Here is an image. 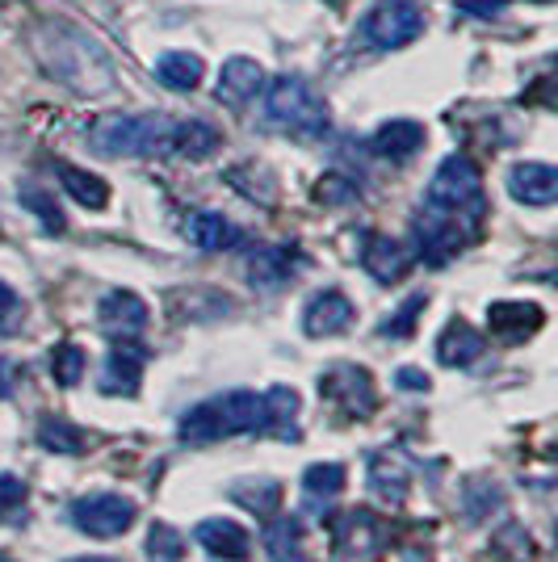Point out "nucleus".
Listing matches in <instances>:
<instances>
[{"label":"nucleus","mask_w":558,"mask_h":562,"mask_svg":"<svg viewBox=\"0 0 558 562\" xmlns=\"http://www.w3.org/2000/svg\"><path fill=\"white\" fill-rule=\"evenodd\" d=\"M424 206L445 214H458V218H470V223H483V177L470 156H445L442 168L433 172L428 181V193H424Z\"/></svg>","instance_id":"4"},{"label":"nucleus","mask_w":558,"mask_h":562,"mask_svg":"<svg viewBox=\"0 0 558 562\" xmlns=\"http://www.w3.org/2000/svg\"><path fill=\"white\" fill-rule=\"evenodd\" d=\"M172 147L189 156V160H207L210 151L219 147V131L210 126V122H181L177 131H172Z\"/></svg>","instance_id":"24"},{"label":"nucleus","mask_w":558,"mask_h":562,"mask_svg":"<svg viewBox=\"0 0 558 562\" xmlns=\"http://www.w3.org/2000/svg\"><path fill=\"white\" fill-rule=\"evenodd\" d=\"M320 395L332 398L345 416H370L373 412V382L366 370L357 366H332L324 378H320Z\"/></svg>","instance_id":"7"},{"label":"nucleus","mask_w":558,"mask_h":562,"mask_svg":"<svg viewBox=\"0 0 558 562\" xmlns=\"http://www.w3.org/2000/svg\"><path fill=\"white\" fill-rule=\"evenodd\" d=\"M97 315H101V328L118 336V340H131V336H140L147 328V303H143L140 294H131V290L105 294Z\"/></svg>","instance_id":"10"},{"label":"nucleus","mask_w":558,"mask_h":562,"mask_svg":"<svg viewBox=\"0 0 558 562\" xmlns=\"http://www.w3.org/2000/svg\"><path fill=\"white\" fill-rule=\"evenodd\" d=\"M0 395H9V378H4V370H0Z\"/></svg>","instance_id":"35"},{"label":"nucleus","mask_w":558,"mask_h":562,"mask_svg":"<svg viewBox=\"0 0 558 562\" xmlns=\"http://www.w3.org/2000/svg\"><path fill=\"white\" fill-rule=\"evenodd\" d=\"M244 432H274V407L269 395H256V391H227V395H214L198 407H189L177 437L186 446H214V441H227V437H244Z\"/></svg>","instance_id":"1"},{"label":"nucleus","mask_w":558,"mask_h":562,"mask_svg":"<svg viewBox=\"0 0 558 562\" xmlns=\"http://www.w3.org/2000/svg\"><path fill=\"white\" fill-rule=\"evenodd\" d=\"M361 34H366L370 47H408V43H416L420 34H424V9L412 4V0H382V4H373L370 13H366Z\"/></svg>","instance_id":"5"},{"label":"nucleus","mask_w":558,"mask_h":562,"mask_svg":"<svg viewBox=\"0 0 558 562\" xmlns=\"http://www.w3.org/2000/svg\"><path fill=\"white\" fill-rule=\"evenodd\" d=\"M509 193L525 206H555L558 198V172L542 160H525L509 172Z\"/></svg>","instance_id":"9"},{"label":"nucleus","mask_w":558,"mask_h":562,"mask_svg":"<svg viewBox=\"0 0 558 562\" xmlns=\"http://www.w3.org/2000/svg\"><path fill=\"white\" fill-rule=\"evenodd\" d=\"M370 483L387 504H403V495H408V479H403V470L399 467H391V458H373Z\"/></svg>","instance_id":"28"},{"label":"nucleus","mask_w":558,"mask_h":562,"mask_svg":"<svg viewBox=\"0 0 558 562\" xmlns=\"http://www.w3.org/2000/svg\"><path fill=\"white\" fill-rule=\"evenodd\" d=\"M420 147H424V126L412 117H395V122L378 126V135H373V151L387 156V160H408Z\"/></svg>","instance_id":"17"},{"label":"nucleus","mask_w":558,"mask_h":562,"mask_svg":"<svg viewBox=\"0 0 558 562\" xmlns=\"http://www.w3.org/2000/svg\"><path fill=\"white\" fill-rule=\"evenodd\" d=\"M488 349V340L479 336V331L470 328L466 319H454V324H445V331L437 336V361L449 366V370H458V366H470V361H479Z\"/></svg>","instance_id":"16"},{"label":"nucleus","mask_w":558,"mask_h":562,"mask_svg":"<svg viewBox=\"0 0 558 562\" xmlns=\"http://www.w3.org/2000/svg\"><path fill=\"white\" fill-rule=\"evenodd\" d=\"M186 235L202 248V252H223V248H235V244H239V227L227 223L223 214H214V211L193 214V218L186 223Z\"/></svg>","instance_id":"18"},{"label":"nucleus","mask_w":558,"mask_h":562,"mask_svg":"<svg viewBox=\"0 0 558 562\" xmlns=\"http://www.w3.org/2000/svg\"><path fill=\"white\" fill-rule=\"evenodd\" d=\"M51 374L59 386H76L80 374H85V349H76V345H59V349L51 352Z\"/></svg>","instance_id":"29"},{"label":"nucleus","mask_w":558,"mask_h":562,"mask_svg":"<svg viewBox=\"0 0 558 562\" xmlns=\"http://www.w3.org/2000/svg\"><path fill=\"white\" fill-rule=\"evenodd\" d=\"M71 562H114V559H71Z\"/></svg>","instance_id":"36"},{"label":"nucleus","mask_w":558,"mask_h":562,"mask_svg":"<svg viewBox=\"0 0 558 562\" xmlns=\"http://www.w3.org/2000/svg\"><path fill=\"white\" fill-rule=\"evenodd\" d=\"M22 319H25V306H22V299H18V290L0 281V336L22 331Z\"/></svg>","instance_id":"31"},{"label":"nucleus","mask_w":558,"mask_h":562,"mask_svg":"<svg viewBox=\"0 0 558 562\" xmlns=\"http://www.w3.org/2000/svg\"><path fill=\"white\" fill-rule=\"evenodd\" d=\"M353 324V303L341 294V290H324V294H315L303 311V328L306 336H336V331H345Z\"/></svg>","instance_id":"13"},{"label":"nucleus","mask_w":558,"mask_h":562,"mask_svg":"<svg viewBox=\"0 0 558 562\" xmlns=\"http://www.w3.org/2000/svg\"><path fill=\"white\" fill-rule=\"evenodd\" d=\"M395 378H399V386H403V391H428V374H424V370H412V366H403Z\"/></svg>","instance_id":"34"},{"label":"nucleus","mask_w":558,"mask_h":562,"mask_svg":"<svg viewBox=\"0 0 558 562\" xmlns=\"http://www.w3.org/2000/svg\"><path fill=\"white\" fill-rule=\"evenodd\" d=\"M294 265H299V257L290 248H256L248 257V278L260 290H274V285L294 278Z\"/></svg>","instance_id":"19"},{"label":"nucleus","mask_w":558,"mask_h":562,"mask_svg":"<svg viewBox=\"0 0 558 562\" xmlns=\"http://www.w3.org/2000/svg\"><path fill=\"white\" fill-rule=\"evenodd\" d=\"M59 181H64V189H68L80 206H89V211H105V206H110V186H105L101 177H93V172L59 165Z\"/></svg>","instance_id":"23"},{"label":"nucleus","mask_w":558,"mask_h":562,"mask_svg":"<svg viewBox=\"0 0 558 562\" xmlns=\"http://www.w3.org/2000/svg\"><path fill=\"white\" fill-rule=\"evenodd\" d=\"M38 446L51 449V453H80L85 449V432L71 420H64V416H47V420L38 424Z\"/></svg>","instance_id":"25"},{"label":"nucleus","mask_w":558,"mask_h":562,"mask_svg":"<svg viewBox=\"0 0 558 562\" xmlns=\"http://www.w3.org/2000/svg\"><path fill=\"white\" fill-rule=\"evenodd\" d=\"M361 265H366V273L373 281H399L408 273V265H412V252L391 239V235H366V248H361Z\"/></svg>","instance_id":"14"},{"label":"nucleus","mask_w":558,"mask_h":562,"mask_svg":"<svg viewBox=\"0 0 558 562\" xmlns=\"http://www.w3.org/2000/svg\"><path fill=\"white\" fill-rule=\"evenodd\" d=\"M22 198H25V206H30V211H38V214H43V223H47V232H64V218H59V211L51 206V198H47V193H43V189H25Z\"/></svg>","instance_id":"32"},{"label":"nucleus","mask_w":558,"mask_h":562,"mask_svg":"<svg viewBox=\"0 0 558 562\" xmlns=\"http://www.w3.org/2000/svg\"><path fill=\"white\" fill-rule=\"evenodd\" d=\"M303 492L311 508H327L336 495L345 492V467L341 462H315V467H306Z\"/></svg>","instance_id":"21"},{"label":"nucleus","mask_w":558,"mask_h":562,"mask_svg":"<svg viewBox=\"0 0 558 562\" xmlns=\"http://www.w3.org/2000/svg\"><path fill=\"white\" fill-rule=\"evenodd\" d=\"M147 559L152 562H181L186 559V538H181L172 525L156 520V525H152V533H147Z\"/></svg>","instance_id":"27"},{"label":"nucleus","mask_w":558,"mask_h":562,"mask_svg":"<svg viewBox=\"0 0 558 562\" xmlns=\"http://www.w3.org/2000/svg\"><path fill=\"white\" fill-rule=\"evenodd\" d=\"M260 89H265V68L248 55H235L219 71V101H227L232 110H244L248 101H256Z\"/></svg>","instance_id":"8"},{"label":"nucleus","mask_w":558,"mask_h":562,"mask_svg":"<svg viewBox=\"0 0 558 562\" xmlns=\"http://www.w3.org/2000/svg\"><path fill=\"white\" fill-rule=\"evenodd\" d=\"M265 114H269L274 126L299 135V139H324L332 131L327 105L315 97V89L306 85L303 76H278L269 85V97H265Z\"/></svg>","instance_id":"3"},{"label":"nucleus","mask_w":558,"mask_h":562,"mask_svg":"<svg viewBox=\"0 0 558 562\" xmlns=\"http://www.w3.org/2000/svg\"><path fill=\"white\" fill-rule=\"evenodd\" d=\"M143 361L147 352L131 340H118L110 357H105V370H101V391L105 395H135L140 391V374H143Z\"/></svg>","instance_id":"11"},{"label":"nucleus","mask_w":558,"mask_h":562,"mask_svg":"<svg viewBox=\"0 0 558 562\" xmlns=\"http://www.w3.org/2000/svg\"><path fill=\"white\" fill-rule=\"evenodd\" d=\"M534 4H555V0H534Z\"/></svg>","instance_id":"37"},{"label":"nucleus","mask_w":558,"mask_h":562,"mask_svg":"<svg viewBox=\"0 0 558 562\" xmlns=\"http://www.w3.org/2000/svg\"><path fill=\"white\" fill-rule=\"evenodd\" d=\"M25 499V483L18 474H0V508H13Z\"/></svg>","instance_id":"33"},{"label":"nucleus","mask_w":558,"mask_h":562,"mask_svg":"<svg viewBox=\"0 0 558 562\" xmlns=\"http://www.w3.org/2000/svg\"><path fill=\"white\" fill-rule=\"evenodd\" d=\"M232 499H235V504H244L248 513L269 516L274 508H278L281 487H278V483H269V479H244V483H235V487H232Z\"/></svg>","instance_id":"26"},{"label":"nucleus","mask_w":558,"mask_h":562,"mask_svg":"<svg viewBox=\"0 0 558 562\" xmlns=\"http://www.w3.org/2000/svg\"><path fill=\"white\" fill-rule=\"evenodd\" d=\"M177 122L164 114H105L89 126V143L101 156H152L172 143Z\"/></svg>","instance_id":"2"},{"label":"nucleus","mask_w":558,"mask_h":562,"mask_svg":"<svg viewBox=\"0 0 558 562\" xmlns=\"http://www.w3.org/2000/svg\"><path fill=\"white\" fill-rule=\"evenodd\" d=\"M424 303H428L424 294H412V299L399 306L395 315H391V319H387V324H382L378 331H382V336H391V340H403V336H412V328H416V315L424 311Z\"/></svg>","instance_id":"30"},{"label":"nucleus","mask_w":558,"mask_h":562,"mask_svg":"<svg viewBox=\"0 0 558 562\" xmlns=\"http://www.w3.org/2000/svg\"><path fill=\"white\" fill-rule=\"evenodd\" d=\"M202 59L198 55H189V50H164L160 59H156V76H160V85L168 89H177V93H189V89H198L202 85Z\"/></svg>","instance_id":"20"},{"label":"nucleus","mask_w":558,"mask_h":562,"mask_svg":"<svg viewBox=\"0 0 558 562\" xmlns=\"http://www.w3.org/2000/svg\"><path fill=\"white\" fill-rule=\"evenodd\" d=\"M265 550L274 562H306L303 554V525L294 516H278L269 529H265Z\"/></svg>","instance_id":"22"},{"label":"nucleus","mask_w":558,"mask_h":562,"mask_svg":"<svg viewBox=\"0 0 558 562\" xmlns=\"http://www.w3.org/2000/svg\"><path fill=\"white\" fill-rule=\"evenodd\" d=\"M71 525L80 529V533H89V538H118V533H126L131 525H135V504L131 499H122V495H85V499H76L68 508Z\"/></svg>","instance_id":"6"},{"label":"nucleus","mask_w":558,"mask_h":562,"mask_svg":"<svg viewBox=\"0 0 558 562\" xmlns=\"http://www.w3.org/2000/svg\"><path fill=\"white\" fill-rule=\"evenodd\" d=\"M193 538H198V546L210 550L214 559L244 562L248 554H253V538H248V529H244V525H235V520H223V516L202 520V525L193 529Z\"/></svg>","instance_id":"12"},{"label":"nucleus","mask_w":558,"mask_h":562,"mask_svg":"<svg viewBox=\"0 0 558 562\" xmlns=\"http://www.w3.org/2000/svg\"><path fill=\"white\" fill-rule=\"evenodd\" d=\"M0 562H13V559H9V554H0Z\"/></svg>","instance_id":"38"},{"label":"nucleus","mask_w":558,"mask_h":562,"mask_svg":"<svg viewBox=\"0 0 558 562\" xmlns=\"http://www.w3.org/2000/svg\"><path fill=\"white\" fill-rule=\"evenodd\" d=\"M488 328H491L495 340L516 345V340H525V336H534V331L542 328V306H534V303H491Z\"/></svg>","instance_id":"15"}]
</instances>
